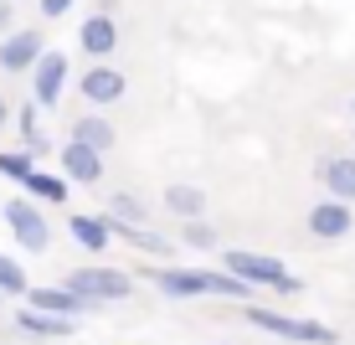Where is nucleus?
I'll list each match as a JSON object with an SVG mask.
<instances>
[{
	"mask_svg": "<svg viewBox=\"0 0 355 345\" xmlns=\"http://www.w3.org/2000/svg\"><path fill=\"white\" fill-rule=\"evenodd\" d=\"M155 278V289L165 299H196V294H211V299H252V283L227 274V268H144Z\"/></svg>",
	"mask_w": 355,
	"mask_h": 345,
	"instance_id": "f257e3e1",
	"label": "nucleus"
},
{
	"mask_svg": "<svg viewBox=\"0 0 355 345\" xmlns=\"http://www.w3.org/2000/svg\"><path fill=\"white\" fill-rule=\"evenodd\" d=\"M222 268L237 278H248L252 289H278V294H299L304 283L284 268V258L273 253H248V248H222Z\"/></svg>",
	"mask_w": 355,
	"mask_h": 345,
	"instance_id": "f03ea898",
	"label": "nucleus"
},
{
	"mask_svg": "<svg viewBox=\"0 0 355 345\" xmlns=\"http://www.w3.org/2000/svg\"><path fill=\"white\" fill-rule=\"evenodd\" d=\"M0 217H6V227L16 232V242H21L26 253H46V248H52V227H46L42 206H36L31 196H16V201H6V206H0Z\"/></svg>",
	"mask_w": 355,
	"mask_h": 345,
	"instance_id": "7ed1b4c3",
	"label": "nucleus"
},
{
	"mask_svg": "<svg viewBox=\"0 0 355 345\" xmlns=\"http://www.w3.org/2000/svg\"><path fill=\"white\" fill-rule=\"evenodd\" d=\"M248 319L268 335H284V340H299V345H335L340 335L320 319H299V314H278V310H248Z\"/></svg>",
	"mask_w": 355,
	"mask_h": 345,
	"instance_id": "20e7f679",
	"label": "nucleus"
},
{
	"mask_svg": "<svg viewBox=\"0 0 355 345\" xmlns=\"http://www.w3.org/2000/svg\"><path fill=\"white\" fill-rule=\"evenodd\" d=\"M67 289L83 294L88 304H114V299H129V294H134V278L119 274V268H72Z\"/></svg>",
	"mask_w": 355,
	"mask_h": 345,
	"instance_id": "39448f33",
	"label": "nucleus"
},
{
	"mask_svg": "<svg viewBox=\"0 0 355 345\" xmlns=\"http://www.w3.org/2000/svg\"><path fill=\"white\" fill-rule=\"evenodd\" d=\"M78 93L88 98L93 108H114V103H124V93H129V78H124L119 67H108V62H93V67L78 78Z\"/></svg>",
	"mask_w": 355,
	"mask_h": 345,
	"instance_id": "423d86ee",
	"label": "nucleus"
},
{
	"mask_svg": "<svg viewBox=\"0 0 355 345\" xmlns=\"http://www.w3.org/2000/svg\"><path fill=\"white\" fill-rule=\"evenodd\" d=\"M62 88H67V57L46 47L42 62L31 67V98H36V108H57V103H62Z\"/></svg>",
	"mask_w": 355,
	"mask_h": 345,
	"instance_id": "0eeeda50",
	"label": "nucleus"
},
{
	"mask_svg": "<svg viewBox=\"0 0 355 345\" xmlns=\"http://www.w3.org/2000/svg\"><path fill=\"white\" fill-rule=\"evenodd\" d=\"M42 52H46V36L36 26L0 36V67H6V72H31L36 62H42Z\"/></svg>",
	"mask_w": 355,
	"mask_h": 345,
	"instance_id": "6e6552de",
	"label": "nucleus"
},
{
	"mask_svg": "<svg viewBox=\"0 0 355 345\" xmlns=\"http://www.w3.org/2000/svg\"><path fill=\"white\" fill-rule=\"evenodd\" d=\"M304 227H309L320 242H340V237H350V227H355L350 201H335V196H324L320 206H309V221H304Z\"/></svg>",
	"mask_w": 355,
	"mask_h": 345,
	"instance_id": "1a4fd4ad",
	"label": "nucleus"
},
{
	"mask_svg": "<svg viewBox=\"0 0 355 345\" xmlns=\"http://www.w3.org/2000/svg\"><path fill=\"white\" fill-rule=\"evenodd\" d=\"M78 47L88 57H98V62H103V57H114L119 52V21L108 16V10H98V16H88L78 26Z\"/></svg>",
	"mask_w": 355,
	"mask_h": 345,
	"instance_id": "9d476101",
	"label": "nucleus"
},
{
	"mask_svg": "<svg viewBox=\"0 0 355 345\" xmlns=\"http://www.w3.org/2000/svg\"><path fill=\"white\" fill-rule=\"evenodd\" d=\"M62 176L78 180V186H98V180H103V155L88 150V144H78V140H67L62 144Z\"/></svg>",
	"mask_w": 355,
	"mask_h": 345,
	"instance_id": "9b49d317",
	"label": "nucleus"
},
{
	"mask_svg": "<svg viewBox=\"0 0 355 345\" xmlns=\"http://www.w3.org/2000/svg\"><path fill=\"white\" fill-rule=\"evenodd\" d=\"M26 304L31 310H46V314H67V319H78L83 310H93L83 294H72L67 283H57V289H26Z\"/></svg>",
	"mask_w": 355,
	"mask_h": 345,
	"instance_id": "f8f14e48",
	"label": "nucleus"
},
{
	"mask_svg": "<svg viewBox=\"0 0 355 345\" xmlns=\"http://www.w3.org/2000/svg\"><path fill=\"white\" fill-rule=\"evenodd\" d=\"M320 180L335 201H355V155H329L320 160Z\"/></svg>",
	"mask_w": 355,
	"mask_h": 345,
	"instance_id": "ddd939ff",
	"label": "nucleus"
},
{
	"mask_svg": "<svg viewBox=\"0 0 355 345\" xmlns=\"http://www.w3.org/2000/svg\"><path fill=\"white\" fill-rule=\"evenodd\" d=\"M16 325L26 330V335H36V340H67L72 335V319L67 314H46V310H16Z\"/></svg>",
	"mask_w": 355,
	"mask_h": 345,
	"instance_id": "4468645a",
	"label": "nucleus"
},
{
	"mask_svg": "<svg viewBox=\"0 0 355 345\" xmlns=\"http://www.w3.org/2000/svg\"><path fill=\"white\" fill-rule=\"evenodd\" d=\"M67 232H72V242H78V248H88V253H103L108 242H114V227H108V217H88V212L72 217Z\"/></svg>",
	"mask_w": 355,
	"mask_h": 345,
	"instance_id": "2eb2a0df",
	"label": "nucleus"
},
{
	"mask_svg": "<svg viewBox=\"0 0 355 345\" xmlns=\"http://www.w3.org/2000/svg\"><path fill=\"white\" fill-rule=\"evenodd\" d=\"M72 140H78V144H88V150H98V155H108V150L119 144V129L108 124L103 114H83L78 124H72Z\"/></svg>",
	"mask_w": 355,
	"mask_h": 345,
	"instance_id": "dca6fc26",
	"label": "nucleus"
},
{
	"mask_svg": "<svg viewBox=\"0 0 355 345\" xmlns=\"http://www.w3.org/2000/svg\"><path fill=\"white\" fill-rule=\"evenodd\" d=\"M108 227H114V237L134 242L139 253H155V258H170V253H175V242L160 237V232H144V221H114V217H108Z\"/></svg>",
	"mask_w": 355,
	"mask_h": 345,
	"instance_id": "f3484780",
	"label": "nucleus"
},
{
	"mask_svg": "<svg viewBox=\"0 0 355 345\" xmlns=\"http://www.w3.org/2000/svg\"><path fill=\"white\" fill-rule=\"evenodd\" d=\"M165 206H170L180 221H191V217L206 212V191H201V186H186V180H180V186H165Z\"/></svg>",
	"mask_w": 355,
	"mask_h": 345,
	"instance_id": "a211bd4d",
	"label": "nucleus"
},
{
	"mask_svg": "<svg viewBox=\"0 0 355 345\" xmlns=\"http://www.w3.org/2000/svg\"><path fill=\"white\" fill-rule=\"evenodd\" d=\"M21 186L31 191V201H46V206H57V201H67V176H52V170H31Z\"/></svg>",
	"mask_w": 355,
	"mask_h": 345,
	"instance_id": "6ab92c4d",
	"label": "nucleus"
},
{
	"mask_svg": "<svg viewBox=\"0 0 355 345\" xmlns=\"http://www.w3.org/2000/svg\"><path fill=\"white\" fill-rule=\"evenodd\" d=\"M26 289H31V283H26V268H21L10 253H0V294H6V299H16V294H26Z\"/></svg>",
	"mask_w": 355,
	"mask_h": 345,
	"instance_id": "aec40b11",
	"label": "nucleus"
},
{
	"mask_svg": "<svg viewBox=\"0 0 355 345\" xmlns=\"http://www.w3.org/2000/svg\"><path fill=\"white\" fill-rule=\"evenodd\" d=\"M180 242H186V248H196V253H211L222 237H216V227H206L201 217H191V221H186V232H180Z\"/></svg>",
	"mask_w": 355,
	"mask_h": 345,
	"instance_id": "412c9836",
	"label": "nucleus"
},
{
	"mask_svg": "<svg viewBox=\"0 0 355 345\" xmlns=\"http://www.w3.org/2000/svg\"><path fill=\"white\" fill-rule=\"evenodd\" d=\"M31 160H36L31 150H0V176H10V180H26L31 170H36Z\"/></svg>",
	"mask_w": 355,
	"mask_h": 345,
	"instance_id": "4be33fe9",
	"label": "nucleus"
},
{
	"mask_svg": "<svg viewBox=\"0 0 355 345\" xmlns=\"http://www.w3.org/2000/svg\"><path fill=\"white\" fill-rule=\"evenodd\" d=\"M21 140H26V150H31V155H46V134L36 129V98H31L26 108H21Z\"/></svg>",
	"mask_w": 355,
	"mask_h": 345,
	"instance_id": "5701e85b",
	"label": "nucleus"
},
{
	"mask_svg": "<svg viewBox=\"0 0 355 345\" xmlns=\"http://www.w3.org/2000/svg\"><path fill=\"white\" fill-rule=\"evenodd\" d=\"M108 217H114V221H144V206L134 201L129 191H119L114 201H108Z\"/></svg>",
	"mask_w": 355,
	"mask_h": 345,
	"instance_id": "b1692460",
	"label": "nucleus"
},
{
	"mask_svg": "<svg viewBox=\"0 0 355 345\" xmlns=\"http://www.w3.org/2000/svg\"><path fill=\"white\" fill-rule=\"evenodd\" d=\"M36 6H42V16H46V21H62L67 10L78 6V0H36Z\"/></svg>",
	"mask_w": 355,
	"mask_h": 345,
	"instance_id": "393cba45",
	"label": "nucleus"
},
{
	"mask_svg": "<svg viewBox=\"0 0 355 345\" xmlns=\"http://www.w3.org/2000/svg\"><path fill=\"white\" fill-rule=\"evenodd\" d=\"M10 21H16V10H10V0H0V36L10 31Z\"/></svg>",
	"mask_w": 355,
	"mask_h": 345,
	"instance_id": "a878e982",
	"label": "nucleus"
},
{
	"mask_svg": "<svg viewBox=\"0 0 355 345\" xmlns=\"http://www.w3.org/2000/svg\"><path fill=\"white\" fill-rule=\"evenodd\" d=\"M6 119H10V103H6V98H0V129H6Z\"/></svg>",
	"mask_w": 355,
	"mask_h": 345,
	"instance_id": "bb28decb",
	"label": "nucleus"
},
{
	"mask_svg": "<svg viewBox=\"0 0 355 345\" xmlns=\"http://www.w3.org/2000/svg\"><path fill=\"white\" fill-rule=\"evenodd\" d=\"M350 114H355V98H350Z\"/></svg>",
	"mask_w": 355,
	"mask_h": 345,
	"instance_id": "cd10ccee",
	"label": "nucleus"
}]
</instances>
